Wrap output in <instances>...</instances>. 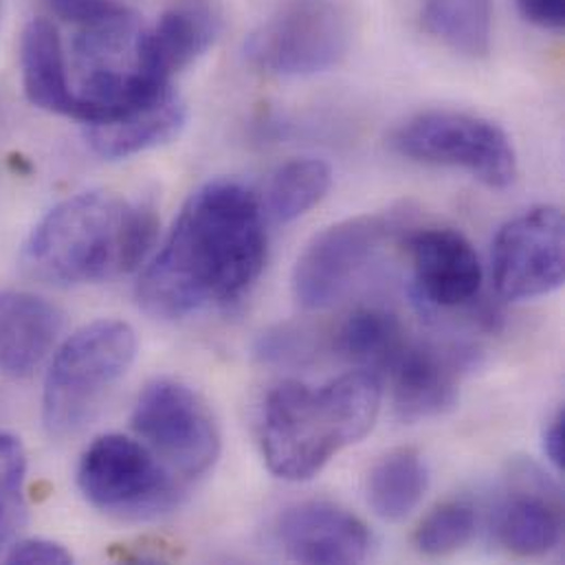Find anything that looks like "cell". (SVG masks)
Masks as SVG:
<instances>
[{
    "instance_id": "cell-1",
    "label": "cell",
    "mask_w": 565,
    "mask_h": 565,
    "mask_svg": "<svg viewBox=\"0 0 565 565\" xmlns=\"http://www.w3.org/2000/svg\"><path fill=\"white\" fill-rule=\"evenodd\" d=\"M265 221L263 199L245 183L201 185L141 274L139 306L157 319H183L243 299L267 265Z\"/></svg>"
},
{
    "instance_id": "cell-2",
    "label": "cell",
    "mask_w": 565,
    "mask_h": 565,
    "mask_svg": "<svg viewBox=\"0 0 565 565\" xmlns=\"http://www.w3.org/2000/svg\"><path fill=\"white\" fill-rule=\"evenodd\" d=\"M146 203L113 192H82L49 210L22 245L29 276L60 286L106 282L135 271L157 241Z\"/></svg>"
},
{
    "instance_id": "cell-3",
    "label": "cell",
    "mask_w": 565,
    "mask_h": 565,
    "mask_svg": "<svg viewBox=\"0 0 565 565\" xmlns=\"http://www.w3.org/2000/svg\"><path fill=\"white\" fill-rule=\"evenodd\" d=\"M381 401V376L361 367L317 387L280 383L263 409L260 445L269 471L288 482L315 478L372 431Z\"/></svg>"
},
{
    "instance_id": "cell-4",
    "label": "cell",
    "mask_w": 565,
    "mask_h": 565,
    "mask_svg": "<svg viewBox=\"0 0 565 565\" xmlns=\"http://www.w3.org/2000/svg\"><path fill=\"white\" fill-rule=\"evenodd\" d=\"M137 334L121 319H97L75 330L53 354L42 390V423L55 438L79 434L128 374Z\"/></svg>"
},
{
    "instance_id": "cell-5",
    "label": "cell",
    "mask_w": 565,
    "mask_h": 565,
    "mask_svg": "<svg viewBox=\"0 0 565 565\" xmlns=\"http://www.w3.org/2000/svg\"><path fill=\"white\" fill-rule=\"evenodd\" d=\"M396 154L471 174L489 190H509L518 179V152L495 121L465 110H425L403 121L390 139Z\"/></svg>"
},
{
    "instance_id": "cell-6",
    "label": "cell",
    "mask_w": 565,
    "mask_h": 565,
    "mask_svg": "<svg viewBox=\"0 0 565 565\" xmlns=\"http://www.w3.org/2000/svg\"><path fill=\"white\" fill-rule=\"evenodd\" d=\"M77 487L97 511L121 520H148L172 511L183 482L137 438L104 434L82 454Z\"/></svg>"
},
{
    "instance_id": "cell-7",
    "label": "cell",
    "mask_w": 565,
    "mask_h": 565,
    "mask_svg": "<svg viewBox=\"0 0 565 565\" xmlns=\"http://www.w3.org/2000/svg\"><path fill=\"white\" fill-rule=\"evenodd\" d=\"M352 38L339 0H280L245 44L247 60L276 77H310L334 68Z\"/></svg>"
},
{
    "instance_id": "cell-8",
    "label": "cell",
    "mask_w": 565,
    "mask_h": 565,
    "mask_svg": "<svg viewBox=\"0 0 565 565\" xmlns=\"http://www.w3.org/2000/svg\"><path fill=\"white\" fill-rule=\"evenodd\" d=\"M137 438L181 480L210 473L221 456L218 423L207 403L185 383L157 379L132 409Z\"/></svg>"
},
{
    "instance_id": "cell-9",
    "label": "cell",
    "mask_w": 565,
    "mask_h": 565,
    "mask_svg": "<svg viewBox=\"0 0 565 565\" xmlns=\"http://www.w3.org/2000/svg\"><path fill=\"white\" fill-rule=\"evenodd\" d=\"M403 232L392 214H361L319 232L292 269V295L306 310L337 303Z\"/></svg>"
},
{
    "instance_id": "cell-10",
    "label": "cell",
    "mask_w": 565,
    "mask_h": 565,
    "mask_svg": "<svg viewBox=\"0 0 565 565\" xmlns=\"http://www.w3.org/2000/svg\"><path fill=\"white\" fill-rule=\"evenodd\" d=\"M564 216L542 205L509 221L493 245V282L502 297L522 301L564 284Z\"/></svg>"
},
{
    "instance_id": "cell-11",
    "label": "cell",
    "mask_w": 565,
    "mask_h": 565,
    "mask_svg": "<svg viewBox=\"0 0 565 565\" xmlns=\"http://www.w3.org/2000/svg\"><path fill=\"white\" fill-rule=\"evenodd\" d=\"M498 542L518 557H544L562 544L564 504L557 484L533 462H515L495 509Z\"/></svg>"
},
{
    "instance_id": "cell-12",
    "label": "cell",
    "mask_w": 565,
    "mask_h": 565,
    "mask_svg": "<svg viewBox=\"0 0 565 565\" xmlns=\"http://www.w3.org/2000/svg\"><path fill=\"white\" fill-rule=\"evenodd\" d=\"M412 265L414 290L438 310L471 303L484 282L476 247L451 227H420L403 238Z\"/></svg>"
},
{
    "instance_id": "cell-13",
    "label": "cell",
    "mask_w": 565,
    "mask_h": 565,
    "mask_svg": "<svg viewBox=\"0 0 565 565\" xmlns=\"http://www.w3.org/2000/svg\"><path fill=\"white\" fill-rule=\"evenodd\" d=\"M276 535L284 555L297 564H361L372 548V535L354 513L319 500L286 509Z\"/></svg>"
},
{
    "instance_id": "cell-14",
    "label": "cell",
    "mask_w": 565,
    "mask_h": 565,
    "mask_svg": "<svg viewBox=\"0 0 565 565\" xmlns=\"http://www.w3.org/2000/svg\"><path fill=\"white\" fill-rule=\"evenodd\" d=\"M467 352L407 341L385 374L392 381L396 414L407 423L445 416L458 403Z\"/></svg>"
},
{
    "instance_id": "cell-15",
    "label": "cell",
    "mask_w": 565,
    "mask_h": 565,
    "mask_svg": "<svg viewBox=\"0 0 565 565\" xmlns=\"http://www.w3.org/2000/svg\"><path fill=\"white\" fill-rule=\"evenodd\" d=\"M223 31V15L207 0H185L139 35L143 75L157 86H172V77L205 55Z\"/></svg>"
},
{
    "instance_id": "cell-16",
    "label": "cell",
    "mask_w": 565,
    "mask_h": 565,
    "mask_svg": "<svg viewBox=\"0 0 565 565\" xmlns=\"http://www.w3.org/2000/svg\"><path fill=\"white\" fill-rule=\"evenodd\" d=\"M188 124V108L174 88L157 99L135 106L117 117L84 124L88 148L106 159L119 161L143 154L174 141Z\"/></svg>"
},
{
    "instance_id": "cell-17",
    "label": "cell",
    "mask_w": 565,
    "mask_h": 565,
    "mask_svg": "<svg viewBox=\"0 0 565 565\" xmlns=\"http://www.w3.org/2000/svg\"><path fill=\"white\" fill-rule=\"evenodd\" d=\"M62 330V312L26 290L0 292V374L31 376L51 354Z\"/></svg>"
},
{
    "instance_id": "cell-18",
    "label": "cell",
    "mask_w": 565,
    "mask_h": 565,
    "mask_svg": "<svg viewBox=\"0 0 565 565\" xmlns=\"http://www.w3.org/2000/svg\"><path fill=\"white\" fill-rule=\"evenodd\" d=\"M20 77L33 106L62 117L75 115L66 49L57 26L46 18H33L22 31Z\"/></svg>"
},
{
    "instance_id": "cell-19",
    "label": "cell",
    "mask_w": 565,
    "mask_h": 565,
    "mask_svg": "<svg viewBox=\"0 0 565 565\" xmlns=\"http://www.w3.org/2000/svg\"><path fill=\"white\" fill-rule=\"evenodd\" d=\"M427 489V462L412 447H401L379 458L372 465L365 482L367 504L381 520L387 522L409 518L423 502Z\"/></svg>"
},
{
    "instance_id": "cell-20",
    "label": "cell",
    "mask_w": 565,
    "mask_h": 565,
    "mask_svg": "<svg viewBox=\"0 0 565 565\" xmlns=\"http://www.w3.org/2000/svg\"><path fill=\"white\" fill-rule=\"evenodd\" d=\"M407 341L405 328L394 312L385 308H359L339 326L334 350L361 370L381 376Z\"/></svg>"
},
{
    "instance_id": "cell-21",
    "label": "cell",
    "mask_w": 565,
    "mask_h": 565,
    "mask_svg": "<svg viewBox=\"0 0 565 565\" xmlns=\"http://www.w3.org/2000/svg\"><path fill=\"white\" fill-rule=\"evenodd\" d=\"M420 24L454 53L487 57L493 42V0H423Z\"/></svg>"
},
{
    "instance_id": "cell-22",
    "label": "cell",
    "mask_w": 565,
    "mask_h": 565,
    "mask_svg": "<svg viewBox=\"0 0 565 565\" xmlns=\"http://www.w3.org/2000/svg\"><path fill=\"white\" fill-rule=\"evenodd\" d=\"M332 185V170L323 159L299 157L282 163L269 179L265 190V214L278 223L288 225L315 205H319Z\"/></svg>"
},
{
    "instance_id": "cell-23",
    "label": "cell",
    "mask_w": 565,
    "mask_h": 565,
    "mask_svg": "<svg viewBox=\"0 0 565 565\" xmlns=\"http://www.w3.org/2000/svg\"><path fill=\"white\" fill-rule=\"evenodd\" d=\"M26 451L13 434L0 431V557L15 542L24 518Z\"/></svg>"
},
{
    "instance_id": "cell-24",
    "label": "cell",
    "mask_w": 565,
    "mask_h": 565,
    "mask_svg": "<svg viewBox=\"0 0 565 565\" xmlns=\"http://www.w3.org/2000/svg\"><path fill=\"white\" fill-rule=\"evenodd\" d=\"M476 511L471 504L454 500L436 507L416 529L414 546L427 557H447L465 548L476 535Z\"/></svg>"
},
{
    "instance_id": "cell-25",
    "label": "cell",
    "mask_w": 565,
    "mask_h": 565,
    "mask_svg": "<svg viewBox=\"0 0 565 565\" xmlns=\"http://www.w3.org/2000/svg\"><path fill=\"white\" fill-rule=\"evenodd\" d=\"M53 15L75 31L117 26L137 20V13L124 0H46Z\"/></svg>"
},
{
    "instance_id": "cell-26",
    "label": "cell",
    "mask_w": 565,
    "mask_h": 565,
    "mask_svg": "<svg viewBox=\"0 0 565 565\" xmlns=\"http://www.w3.org/2000/svg\"><path fill=\"white\" fill-rule=\"evenodd\" d=\"M7 564H42V565H64L73 564V555L57 542L51 540H15L7 553L2 555Z\"/></svg>"
},
{
    "instance_id": "cell-27",
    "label": "cell",
    "mask_w": 565,
    "mask_h": 565,
    "mask_svg": "<svg viewBox=\"0 0 565 565\" xmlns=\"http://www.w3.org/2000/svg\"><path fill=\"white\" fill-rule=\"evenodd\" d=\"M306 350H308V343L303 341L301 332L288 330V328H278V330L267 332L258 345V354L271 363L299 359L301 354H306Z\"/></svg>"
},
{
    "instance_id": "cell-28",
    "label": "cell",
    "mask_w": 565,
    "mask_h": 565,
    "mask_svg": "<svg viewBox=\"0 0 565 565\" xmlns=\"http://www.w3.org/2000/svg\"><path fill=\"white\" fill-rule=\"evenodd\" d=\"M520 15L544 31H562L565 22V0H515Z\"/></svg>"
},
{
    "instance_id": "cell-29",
    "label": "cell",
    "mask_w": 565,
    "mask_h": 565,
    "mask_svg": "<svg viewBox=\"0 0 565 565\" xmlns=\"http://www.w3.org/2000/svg\"><path fill=\"white\" fill-rule=\"evenodd\" d=\"M544 454L548 456V462L564 471L565 462V414L564 409L557 412V416L548 423L544 431Z\"/></svg>"
}]
</instances>
